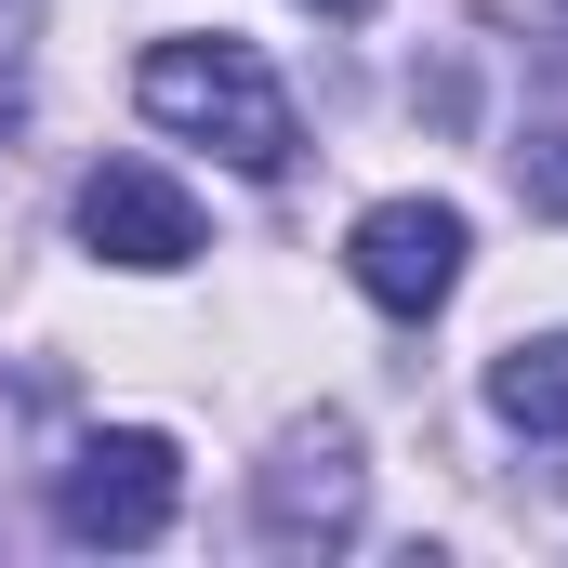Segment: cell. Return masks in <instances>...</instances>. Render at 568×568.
Here are the masks:
<instances>
[{
	"label": "cell",
	"mask_w": 568,
	"mask_h": 568,
	"mask_svg": "<svg viewBox=\"0 0 568 568\" xmlns=\"http://www.w3.org/2000/svg\"><path fill=\"white\" fill-rule=\"evenodd\" d=\"M133 106L159 133L212 145L225 172H278L291 159V93H278V67H265L252 40H145Z\"/></svg>",
	"instance_id": "6da1fadb"
},
{
	"label": "cell",
	"mask_w": 568,
	"mask_h": 568,
	"mask_svg": "<svg viewBox=\"0 0 568 568\" xmlns=\"http://www.w3.org/2000/svg\"><path fill=\"white\" fill-rule=\"evenodd\" d=\"M172 503H185V463H172V436H145V424L80 436L67 476H53V529L93 542V556H145L172 529Z\"/></svg>",
	"instance_id": "7a4b0ae2"
},
{
	"label": "cell",
	"mask_w": 568,
	"mask_h": 568,
	"mask_svg": "<svg viewBox=\"0 0 568 568\" xmlns=\"http://www.w3.org/2000/svg\"><path fill=\"white\" fill-rule=\"evenodd\" d=\"M252 516H265V542H278V556H344V542H357V516H371L357 424H344V410L291 424L278 449H265V476H252Z\"/></svg>",
	"instance_id": "3957f363"
},
{
	"label": "cell",
	"mask_w": 568,
	"mask_h": 568,
	"mask_svg": "<svg viewBox=\"0 0 568 568\" xmlns=\"http://www.w3.org/2000/svg\"><path fill=\"white\" fill-rule=\"evenodd\" d=\"M80 252L133 265V278H172V265H199V199L159 159H106V172H80Z\"/></svg>",
	"instance_id": "277c9868"
},
{
	"label": "cell",
	"mask_w": 568,
	"mask_h": 568,
	"mask_svg": "<svg viewBox=\"0 0 568 568\" xmlns=\"http://www.w3.org/2000/svg\"><path fill=\"white\" fill-rule=\"evenodd\" d=\"M344 265H357V291L384 317H436L463 291V212L449 199H371L357 239H344Z\"/></svg>",
	"instance_id": "5b68a950"
},
{
	"label": "cell",
	"mask_w": 568,
	"mask_h": 568,
	"mask_svg": "<svg viewBox=\"0 0 568 568\" xmlns=\"http://www.w3.org/2000/svg\"><path fill=\"white\" fill-rule=\"evenodd\" d=\"M489 410L516 436H568V331H529L489 357Z\"/></svg>",
	"instance_id": "8992f818"
},
{
	"label": "cell",
	"mask_w": 568,
	"mask_h": 568,
	"mask_svg": "<svg viewBox=\"0 0 568 568\" xmlns=\"http://www.w3.org/2000/svg\"><path fill=\"white\" fill-rule=\"evenodd\" d=\"M542 80H556V93L529 106V145H516V199L568 225V13H556V40H542Z\"/></svg>",
	"instance_id": "52a82bcc"
},
{
	"label": "cell",
	"mask_w": 568,
	"mask_h": 568,
	"mask_svg": "<svg viewBox=\"0 0 568 568\" xmlns=\"http://www.w3.org/2000/svg\"><path fill=\"white\" fill-rule=\"evenodd\" d=\"M0 27H27V0H0Z\"/></svg>",
	"instance_id": "ba28073f"
},
{
	"label": "cell",
	"mask_w": 568,
	"mask_h": 568,
	"mask_svg": "<svg viewBox=\"0 0 568 568\" xmlns=\"http://www.w3.org/2000/svg\"><path fill=\"white\" fill-rule=\"evenodd\" d=\"M317 13H371V0H317Z\"/></svg>",
	"instance_id": "9c48e42d"
}]
</instances>
